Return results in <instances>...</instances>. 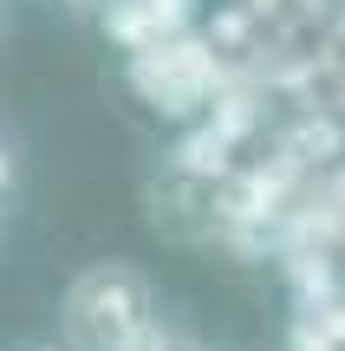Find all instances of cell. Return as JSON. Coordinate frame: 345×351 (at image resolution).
<instances>
[{
    "instance_id": "7",
    "label": "cell",
    "mask_w": 345,
    "mask_h": 351,
    "mask_svg": "<svg viewBox=\"0 0 345 351\" xmlns=\"http://www.w3.org/2000/svg\"><path fill=\"white\" fill-rule=\"evenodd\" d=\"M0 234H7V202H0Z\"/></svg>"
},
{
    "instance_id": "3",
    "label": "cell",
    "mask_w": 345,
    "mask_h": 351,
    "mask_svg": "<svg viewBox=\"0 0 345 351\" xmlns=\"http://www.w3.org/2000/svg\"><path fill=\"white\" fill-rule=\"evenodd\" d=\"M137 351H209L202 339H195L189 326H182V319H169V313H156V326L143 332V345Z\"/></svg>"
},
{
    "instance_id": "5",
    "label": "cell",
    "mask_w": 345,
    "mask_h": 351,
    "mask_svg": "<svg viewBox=\"0 0 345 351\" xmlns=\"http://www.w3.org/2000/svg\"><path fill=\"white\" fill-rule=\"evenodd\" d=\"M59 13H72V20H91V13H104V0H52Z\"/></svg>"
},
{
    "instance_id": "4",
    "label": "cell",
    "mask_w": 345,
    "mask_h": 351,
    "mask_svg": "<svg viewBox=\"0 0 345 351\" xmlns=\"http://www.w3.org/2000/svg\"><path fill=\"white\" fill-rule=\"evenodd\" d=\"M287 351H345V345L320 326V319H300V326L287 332Z\"/></svg>"
},
{
    "instance_id": "6",
    "label": "cell",
    "mask_w": 345,
    "mask_h": 351,
    "mask_svg": "<svg viewBox=\"0 0 345 351\" xmlns=\"http://www.w3.org/2000/svg\"><path fill=\"white\" fill-rule=\"evenodd\" d=\"M13 351H72V345H65V339H59V332H52V339H20V345H13Z\"/></svg>"
},
{
    "instance_id": "2",
    "label": "cell",
    "mask_w": 345,
    "mask_h": 351,
    "mask_svg": "<svg viewBox=\"0 0 345 351\" xmlns=\"http://www.w3.org/2000/svg\"><path fill=\"white\" fill-rule=\"evenodd\" d=\"M20 195H26V150H20V137L0 124V202L13 208Z\"/></svg>"
},
{
    "instance_id": "1",
    "label": "cell",
    "mask_w": 345,
    "mask_h": 351,
    "mask_svg": "<svg viewBox=\"0 0 345 351\" xmlns=\"http://www.w3.org/2000/svg\"><path fill=\"white\" fill-rule=\"evenodd\" d=\"M163 300H156L150 274L130 261H91L65 280L59 300V339L72 351H137L143 332L156 326Z\"/></svg>"
}]
</instances>
